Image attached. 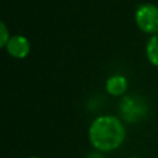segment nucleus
<instances>
[{"instance_id": "nucleus-1", "label": "nucleus", "mask_w": 158, "mask_h": 158, "mask_svg": "<svg viewBox=\"0 0 158 158\" xmlns=\"http://www.w3.org/2000/svg\"><path fill=\"white\" fill-rule=\"evenodd\" d=\"M126 138V127L121 118L114 115H100L95 117L88 130L90 146L101 153L118 149Z\"/></svg>"}, {"instance_id": "nucleus-2", "label": "nucleus", "mask_w": 158, "mask_h": 158, "mask_svg": "<svg viewBox=\"0 0 158 158\" xmlns=\"http://www.w3.org/2000/svg\"><path fill=\"white\" fill-rule=\"evenodd\" d=\"M120 115L128 123H137L142 121L148 114L147 101L136 94H126L121 98L120 104Z\"/></svg>"}, {"instance_id": "nucleus-3", "label": "nucleus", "mask_w": 158, "mask_h": 158, "mask_svg": "<svg viewBox=\"0 0 158 158\" xmlns=\"http://www.w3.org/2000/svg\"><path fill=\"white\" fill-rule=\"evenodd\" d=\"M137 27L147 35L158 33V6L154 4H141L135 11Z\"/></svg>"}, {"instance_id": "nucleus-4", "label": "nucleus", "mask_w": 158, "mask_h": 158, "mask_svg": "<svg viewBox=\"0 0 158 158\" xmlns=\"http://www.w3.org/2000/svg\"><path fill=\"white\" fill-rule=\"evenodd\" d=\"M7 54L15 59H23L31 52L30 40L23 35H12L5 47Z\"/></svg>"}, {"instance_id": "nucleus-5", "label": "nucleus", "mask_w": 158, "mask_h": 158, "mask_svg": "<svg viewBox=\"0 0 158 158\" xmlns=\"http://www.w3.org/2000/svg\"><path fill=\"white\" fill-rule=\"evenodd\" d=\"M128 89V80L122 74H112L105 81V90L111 96H123Z\"/></svg>"}, {"instance_id": "nucleus-6", "label": "nucleus", "mask_w": 158, "mask_h": 158, "mask_svg": "<svg viewBox=\"0 0 158 158\" xmlns=\"http://www.w3.org/2000/svg\"><path fill=\"white\" fill-rule=\"evenodd\" d=\"M147 60L156 68H158V33L152 35L146 43Z\"/></svg>"}, {"instance_id": "nucleus-7", "label": "nucleus", "mask_w": 158, "mask_h": 158, "mask_svg": "<svg viewBox=\"0 0 158 158\" xmlns=\"http://www.w3.org/2000/svg\"><path fill=\"white\" fill-rule=\"evenodd\" d=\"M10 32H9V30H7V26H6V23L4 22V21H1L0 22V47L1 48H5L6 47V44H7V42H9V40H10Z\"/></svg>"}, {"instance_id": "nucleus-8", "label": "nucleus", "mask_w": 158, "mask_h": 158, "mask_svg": "<svg viewBox=\"0 0 158 158\" xmlns=\"http://www.w3.org/2000/svg\"><path fill=\"white\" fill-rule=\"evenodd\" d=\"M86 158H105L104 156H102V153L101 152H94V153H90V154H88L86 156Z\"/></svg>"}, {"instance_id": "nucleus-9", "label": "nucleus", "mask_w": 158, "mask_h": 158, "mask_svg": "<svg viewBox=\"0 0 158 158\" xmlns=\"http://www.w3.org/2000/svg\"><path fill=\"white\" fill-rule=\"evenodd\" d=\"M28 158H38V157H36V156H31V157H28Z\"/></svg>"}, {"instance_id": "nucleus-10", "label": "nucleus", "mask_w": 158, "mask_h": 158, "mask_svg": "<svg viewBox=\"0 0 158 158\" xmlns=\"http://www.w3.org/2000/svg\"><path fill=\"white\" fill-rule=\"evenodd\" d=\"M130 158H138V157H130Z\"/></svg>"}]
</instances>
